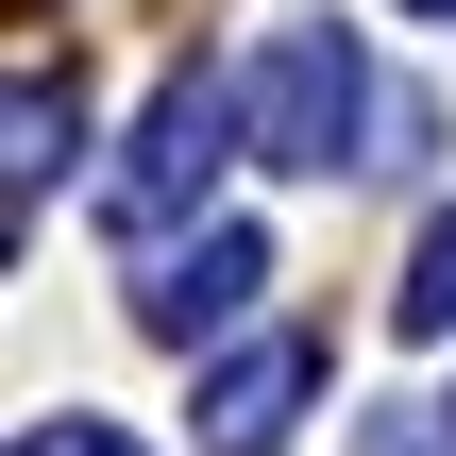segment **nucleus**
Here are the masks:
<instances>
[{
  "mask_svg": "<svg viewBox=\"0 0 456 456\" xmlns=\"http://www.w3.org/2000/svg\"><path fill=\"white\" fill-rule=\"evenodd\" d=\"M288 389H305V355H254V372H237V389H220V440L254 456V440H271V423H288Z\"/></svg>",
  "mask_w": 456,
  "mask_h": 456,
  "instance_id": "f03ea898",
  "label": "nucleus"
},
{
  "mask_svg": "<svg viewBox=\"0 0 456 456\" xmlns=\"http://www.w3.org/2000/svg\"><path fill=\"white\" fill-rule=\"evenodd\" d=\"M406 322H423V338H440V322H456V220H440V237H423V271H406Z\"/></svg>",
  "mask_w": 456,
  "mask_h": 456,
  "instance_id": "7ed1b4c3",
  "label": "nucleus"
},
{
  "mask_svg": "<svg viewBox=\"0 0 456 456\" xmlns=\"http://www.w3.org/2000/svg\"><path fill=\"white\" fill-rule=\"evenodd\" d=\"M34 456H118V440H102V423H68V440H34Z\"/></svg>",
  "mask_w": 456,
  "mask_h": 456,
  "instance_id": "20e7f679",
  "label": "nucleus"
},
{
  "mask_svg": "<svg viewBox=\"0 0 456 456\" xmlns=\"http://www.w3.org/2000/svg\"><path fill=\"white\" fill-rule=\"evenodd\" d=\"M338 135H355V68L305 34V51H271V152L288 169H338Z\"/></svg>",
  "mask_w": 456,
  "mask_h": 456,
  "instance_id": "f257e3e1",
  "label": "nucleus"
}]
</instances>
